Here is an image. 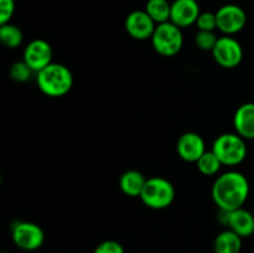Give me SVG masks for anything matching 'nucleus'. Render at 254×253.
<instances>
[{
  "instance_id": "2eb2a0df",
  "label": "nucleus",
  "mask_w": 254,
  "mask_h": 253,
  "mask_svg": "<svg viewBox=\"0 0 254 253\" xmlns=\"http://www.w3.org/2000/svg\"><path fill=\"white\" fill-rule=\"evenodd\" d=\"M146 180L148 179H145L143 173L139 170H128L122 174L119 179V188L122 192L129 197H140Z\"/></svg>"
},
{
  "instance_id": "a878e982",
  "label": "nucleus",
  "mask_w": 254,
  "mask_h": 253,
  "mask_svg": "<svg viewBox=\"0 0 254 253\" xmlns=\"http://www.w3.org/2000/svg\"><path fill=\"white\" fill-rule=\"evenodd\" d=\"M253 213H254V211H253Z\"/></svg>"
},
{
  "instance_id": "b1692460",
  "label": "nucleus",
  "mask_w": 254,
  "mask_h": 253,
  "mask_svg": "<svg viewBox=\"0 0 254 253\" xmlns=\"http://www.w3.org/2000/svg\"><path fill=\"white\" fill-rule=\"evenodd\" d=\"M15 12V0H0V25L10 22Z\"/></svg>"
},
{
  "instance_id": "20e7f679",
  "label": "nucleus",
  "mask_w": 254,
  "mask_h": 253,
  "mask_svg": "<svg viewBox=\"0 0 254 253\" xmlns=\"http://www.w3.org/2000/svg\"><path fill=\"white\" fill-rule=\"evenodd\" d=\"M141 201L145 206L153 210L168 208L175 198V188L165 178L154 176L149 178L144 185L140 195Z\"/></svg>"
},
{
  "instance_id": "dca6fc26",
  "label": "nucleus",
  "mask_w": 254,
  "mask_h": 253,
  "mask_svg": "<svg viewBox=\"0 0 254 253\" xmlns=\"http://www.w3.org/2000/svg\"><path fill=\"white\" fill-rule=\"evenodd\" d=\"M242 237L231 230H225L218 233L213 242L215 253H241Z\"/></svg>"
},
{
  "instance_id": "f3484780",
  "label": "nucleus",
  "mask_w": 254,
  "mask_h": 253,
  "mask_svg": "<svg viewBox=\"0 0 254 253\" xmlns=\"http://www.w3.org/2000/svg\"><path fill=\"white\" fill-rule=\"evenodd\" d=\"M144 10L158 25L170 21L171 2L168 0H148Z\"/></svg>"
},
{
  "instance_id": "ddd939ff",
  "label": "nucleus",
  "mask_w": 254,
  "mask_h": 253,
  "mask_svg": "<svg viewBox=\"0 0 254 253\" xmlns=\"http://www.w3.org/2000/svg\"><path fill=\"white\" fill-rule=\"evenodd\" d=\"M176 150L183 160L188 163H197L198 159L205 154L206 144L200 134L188 131L179 138Z\"/></svg>"
},
{
  "instance_id": "4be33fe9",
  "label": "nucleus",
  "mask_w": 254,
  "mask_h": 253,
  "mask_svg": "<svg viewBox=\"0 0 254 253\" xmlns=\"http://www.w3.org/2000/svg\"><path fill=\"white\" fill-rule=\"evenodd\" d=\"M196 26L201 31H215L217 29V17L216 12H201L196 21Z\"/></svg>"
},
{
  "instance_id": "0eeeda50",
  "label": "nucleus",
  "mask_w": 254,
  "mask_h": 253,
  "mask_svg": "<svg viewBox=\"0 0 254 253\" xmlns=\"http://www.w3.org/2000/svg\"><path fill=\"white\" fill-rule=\"evenodd\" d=\"M217 29L227 36L238 34L247 24V14L237 4H226L216 11Z\"/></svg>"
},
{
  "instance_id": "1a4fd4ad",
  "label": "nucleus",
  "mask_w": 254,
  "mask_h": 253,
  "mask_svg": "<svg viewBox=\"0 0 254 253\" xmlns=\"http://www.w3.org/2000/svg\"><path fill=\"white\" fill-rule=\"evenodd\" d=\"M52 47L46 40H32L24 50V61L36 73L52 63Z\"/></svg>"
},
{
  "instance_id": "5701e85b",
  "label": "nucleus",
  "mask_w": 254,
  "mask_h": 253,
  "mask_svg": "<svg viewBox=\"0 0 254 253\" xmlns=\"http://www.w3.org/2000/svg\"><path fill=\"white\" fill-rule=\"evenodd\" d=\"M93 253H126L123 246L114 240H107L94 248Z\"/></svg>"
},
{
  "instance_id": "6ab92c4d",
  "label": "nucleus",
  "mask_w": 254,
  "mask_h": 253,
  "mask_svg": "<svg viewBox=\"0 0 254 253\" xmlns=\"http://www.w3.org/2000/svg\"><path fill=\"white\" fill-rule=\"evenodd\" d=\"M196 166H197L198 171H200L202 175L212 176L216 175V174L221 170L222 163H221L220 159L217 158V155H216L212 150H206L205 154L197 160Z\"/></svg>"
},
{
  "instance_id": "393cba45",
  "label": "nucleus",
  "mask_w": 254,
  "mask_h": 253,
  "mask_svg": "<svg viewBox=\"0 0 254 253\" xmlns=\"http://www.w3.org/2000/svg\"><path fill=\"white\" fill-rule=\"evenodd\" d=\"M1 253H5V252H1Z\"/></svg>"
},
{
  "instance_id": "6e6552de",
  "label": "nucleus",
  "mask_w": 254,
  "mask_h": 253,
  "mask_svg": "<svg viewBox=\"0 0 254 253\" xmlns=\"http://www.w3.org/2000/svg\"><path fill=\"white\" fill-rule=\"evenodd\" d=\"M212 56L223 68H235L243 60L242 45L235 37L225 35L218 37L217 44L212 50Z\"/></svg>"
},
{
  "instance_id": "412c9836",
  "label": "nucleus",
  "mask_w": 254,
  "mask_h": 253,
  "mask_svg": "<svg viewBox=\"0 0 254 253\" xmlns=\"http://www.w3.org/2000/svg\"><path fill=\"white\" fill-rule=\"evenodd\" d=\"M32 69L27 66L26 62L22 60V61H17L10 67V77L11 79H14L15 82H19V83H24V82L29 81L30 77H31Z\"/></svg>"
},
{
  "instance_id": "a211bd4d",
  "label": "nucleus",
  "mask_w": 254,
  "mask_h": 253,
  "mask_svg": "<svg viewBox=\"0 0 254 253\" xmlns=\"http://www.w3.org/2000/svg\"><path fill=\"white\" fill-rule=\"evenodd\" d=\"M24 35L19 26L7 22V24L0 25V41L6 49H16L22 44Z\"/></svg>"
},
{
  "instance_id": "7ed1b4c3",
  "label": "nucleus",
  "mask_w": 254,
  "mask_h": 253,
  "mask_svg": "<svg viewBox=\"0 0 254 253\" xmlns=\"http://www.w3.org/2000/svg\"><path fill=\"white\" fill-rule=\"evenodd\" d=\"M212 151L217 155L222 165H240L247 156L246 139L237 133H225L216 138Z\"/></svg>"
},
{
  "instance_id": "f8f14e48",
  "label": "nucleus",
  "mask_w": 254,
  "mask_h": 253,
  "mask_svg": "<svg viewBox=\"0 0 254 253\" xmlns=\"http://www.w3.org/2000/svg\"><path fill=\"white\" fill-rule=\"evenodd\" d=\"M200 14V5L196 0H174L171 2L170 21L180 29L196 24Z\"/></svg>"
},
{
  "instance_id": "9d476101",
  "label": "nucleus",
  "mask_w": 254,
  "mask_h": 253,
  "mask_svg": "<svg viewBox=\"0 0 254 253\" xmlns=\"http://www.w3.org/2000/svg\"><path fill=\"white\" fill-rule=\"evenodd\" d=\"M156 22L151 19L145 10H134L127 16L124 26L130 37L139 41H145L153 37Z\"/></svg>"
},
{
  "instance_id": "423d86ee",
  "label": "nucleus",
  "mask_w": 254,
  "mask_h": 253,
  "mask_svg": "<svg viewBox=\"0 0 254 253\" xmlns=\"http://www.w3.org/2000/svg\"><path fill=\"white\" fill-rule=\"evenodd\" d=\"M11 238L22 251H36L44 245L45 233L39 225L29 221H17L11 227Z\"/></svg>"
},
{
  "instance_id": "f257e3e1",
  "label": "nucleus",
  "mask_w": 254,
  "mask_h": 253,
  "mask_svg": "<svg viewBox=\"0 0 254 253\" xmlns=\"http://www.w3.org/2000/svg\"><path fill=\"white\" fill-rule=\"evenodd\" d=\"M211 193L221 211L237 210L243 207L250 196V181L240 171H227L216 179Z\"/></svg>"
},
{
  "instance_id": "aec40b11",
  "label": "nucleus",
  "mask_w": 254,
  "mask_h": 253,
  "mask_svg": "<svg viewBox=\"0 0 254 253\" xmlns=\"http://www.w3.org/2000/svg\"><path fill=\"white\" fill-rule=\"evenodd\" d=\"M218 41V37L216 36L215 31H201L198 32L195 36V44L198 49L203 50V51H211L215 49L216 44Z\"/></svg>"
},
{
  "instance_id": "39448f33",
  "label": "nucleus",
  "mask_w": 254,
  "mask_h": 253,
  "mask_svg": "<svg viewBox=\"0 0 254 253\" xmlns=\"http://www.w3.org/2000/svg\"><path fill=\"white\" fill-rule=\"evenodd\" d=\"M150 40L154 50L164 57L175 56L181 51L184 45L183 31L171 21L156 25Z\"/></svg>"
},
{
  "instance_id": "9b49d317",
  "label": "nucleus",
  "mask_w": 254,
  "mask_h": 253,
  "mask_svg": "<svg viewBox=\"0 0 254 253\" xmlns=\"http://www.w3.org/2000/svg\"><path fill=\"white\" fill-rule=\"evenodd\" d=\"M221 222L240 237L247 238L254 233V213L241 207L233 211H221Z\"/></svg>"
},
{
  "instance_id": "f03ea898",
  "label": "nucleus",
  "mask_w": 254,
  "mask_h": 253,
  "mask_svg": "<svg viewBox=\"0 0 254 253\" xmlns=\"http://www.w3.org/2000/svg\"><path fill=\"white\" fill-rule=\"evenodd\" d=\"M36 83L40 91L49 97H62L71 91L73 74L67 66L52 62L36 73Z\"/></svg>"
},
{
  "instance_id": "4468645a",
  "label": "nucleus",
  "mask_w": 254,
  "mask_h": 253,
  "mask_svg": "<svg viewBox=\"0 0 254 253\" xmlns=\"http://www.w3.org/2000/svg\"><path fill=\"white\" fill-rule=\"evenodd\" d=\"M233 126L236 133L242 138L252 140L254 139V103H245L236 111L233 117Z\"/></svg>"
}]
</instances>
